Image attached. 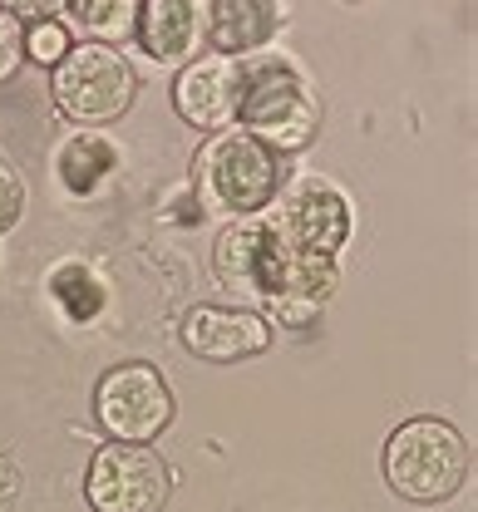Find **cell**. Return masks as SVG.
I'll return each mask as SVG.
<instances>
[{
    "instance_id": "obj_1",
    "label": "cell",
    "mask_w": 478,
    "mask_h": 512,
    "mask_svg": "<svg viewBox=\"0 0 478 512\" xmlns=\"http://www.w3.org/2000/svg\"><path fill=\"white\" fill-rule=\"evenodd\" d=\"M380 473L390 493L410 508H439L464 493L474 473V453L459 424L439 414H410L380 444Z\"/></svg>"
},
{
    "instance_id": "obj_2",
    "label": "cell",
    "mask_w": 478,
    "mask_h": 512,
    "mask_svg": "<svg viewBox=\"0 0 478 512\" xmlns=\"http://www.w3.org/2000/svg\"><path fill=\"white\" fill-rule=\"evenodd\" d=\"M237 128L262 138L272 153H301L321 133V94L311 74L291 55H247L242 60V99H237Z\"/></svg>"
},
{
    "instance_id": "obj_3",
    "label": "cell",
    "mask_w": 478,
    "mask_h": 512,
    "mask_svg": "<svg viewBox=\"0 0 478 512\" xmlns=\"http://www.w3.org/2000/svg\"><path fill=\"white\" fill-rule=\"evenodd\" d=\"M286 183V158L272 153L262 138L242 133V128H222L207 133V143L193 158V188L198 207L212 217H262L276 202V192Z\"/></svg>"
},
{
    "instance_id": "obj_4",
    "label": "cell",
    "mask_w": 478,
    "mask_h": 512,
    "mask_svg": "<svg viewBox=\"0 0 478 512\" xmlns=\"http://www.w3.org/2000/svg\"><path fill=\"white\" fill-rule=\"evenodd\" d=\"M50 99L69 128H104L134 109L138 74L124 50L74 40L65 60L50 69Z\"/></svg>"
},
{
    "instance_id": "obj_5",
    "label": "cell",
    "mask_w": 478,
    "mask_h": 512,
    "mask_svg": "<svg viewBox=\"0 0 478 512\" xmlns=\"http://www.w3.org/2000/svg\"><path fill=\"white\" fill-rule=\"evenodd\" d=\"M262 217L301 256H336L341 261L350 237H355V202L326 173H286L276 202Z\"/></svg>"
},
{
    "instance_id": "obj_6",
    "label": "cell",
    "mask_w": 478,
    "mask_h": 512,
    "mask_svg": "<svg viewBox=\"0 0 478 512\" xmlns=\"http://www.w3.org/2000/svg\"><path fill=\"white\" fill-rule=\"evenodd\" d=\"M286 261H291V247L276 237V227L267 217H237V222H227L212 237V252H207L217 291L232 296V306H252V311H262L267 301L281 296Z\"/></svg>"
},
{
    "instance_id": "obj_7",
    "label": "cell",
    "mask_w": 478,
    "mask_h": 512,
    "mask_svg": "<svg viewBox=\"0 0 478 512\" xmlns=\"http://www.w3.org/2000/svg\"><path fill=\"white\" fill-rule=\"evenodd\" d=\"M173 414H178L173 389L148 360L109 365L94 384V424L114 444H153L158 434H168Z\"/></svg>"
},
{
    "instance_id": "obj_8",
    "label": "cell",
    "mask_w": 478,
    "mask_h": 512,
    "mask_svg": "<svg viewBox=\"0 0 478 512\" xmlns=\"http://www.w3.org/2000/svg\"><path fill=\"white\" fill-rule=\"evenodd\" d=\"M173 498V468L153 444H104L89 453L84 503L89 512H163Z\"/></svg>"
},
{
    "instance_id": "obj_9",
    "label": "cell",
    "mask_w": 478,
    "mask_h": 512,
    "mask_svg": "<svg viewBox=\"0 0 478 512\" xmlns=\"http://www.w3.org/2000/svg\"><path fill=\"white\" fill-rule=\"evenodd\" d=\"M178 340L193 360H207V365H242V360H257L267 355L276 340L272 320L252 306H222V301H203L193 306L183 325H178Z\"/></svg>"
},
{
    "instance_id": "obj_10",
    "label": "cell",
    "mask_w": 478,
    "mask_h": 512,
    "mask_svg": "<svg viewBox=\"0 0 478 512\" xmlns=\"http://www.w3.org/2000/svg\"><path fill=\"white\" fill-rule=\"evenodd\" d=\"M237 99H242V60L198 55L173 74V114L198 133L237 128Z\"/></svg>"
},
{
    "instance_id": "obj_11",
    "label": "cell",
    "mask_w": 478,
    "mask_h": 512,
    "mask_svg": "<svg viewBox=\"0 0 478 512\" xmlns=\"http://www.w3.org/2000/svg\"><path fill=\"white\" fill-rule=\"evenodd\" d=\"M134 45L158 69H183L207 55V0H143Z\"/></svg>"
},
{
    "instance_id": "obj_12",
    "label": "cell",
    "mask_w": 478,
    "mask_h": 512,
    "mask_svg": "<svg viewBox=\"0 0 478 512\" xmlns=\"http://www.w3.org/2000/svg\"><path fill=\"white\" fill-rule=\"evenodd\" d=\"M119 168H124V148L104 128H69L65 138L55 143V153H50V178L74 202L99 197L119 178Z\"/></svg>"
},
{
    "instance_id": "obj_13",
    "label": "cell",
    "mask_w": 478,
    "mask_h": 512,
    "mask_svg": "<svg viewBox=\"0 0 478 512\" xmlns=\"http://www.w3.org/2000/svg\"><path fill=\"white\" fill-rule=\"evenodd\" d=\"M281 0H207V55L247 60L281 35Z\"/></svg>"
},
{
    "instance_id": "obj_14",
    "label": "cell",
    "mask_w": 478,
    "mask_h": 512,
    "mask_svg": "<svg viewBox=\"0 0 478 512\" xmlns=\"http://www.w3.org/2000/svg\"><path fill=\"white\" fill-rule=\"evenodd\" d=\"M45 301L55 306V316L65 325H94L109 316V281L89 261L65 256L45 271Z\"/></svg>"
},
{
    "instance_id": "obj_15",
    "label": "cell",
    "mask_w": 478,
    "mask_h": 512,
    "mask_svg": "<svg viewBox=\"0 0 478 512\" xmlns=\"http://www.w3.org/2000/svg\"><path fill=\"white\" fill-rule=\"evenodd\" d=\"M138 5L143 0H65L60 20L69 25V35H79V40L124 50V40H134Z\"/></svg>"
},
{
    "instance_id": "obj_16",
    "label": "cell",
    "mask_w": 478,
    "mask_h": 512,
    "mask_svg": "<svg viewBox=\"0 0 478 512\" xmlns=\"http://www.w3.org/2000/svg\"><path fill=\"white\" fill-rule=\"evenodd\" d=\"M25 207H30V183H25L20 163L0 148V237H10L25 222Z\"/></svg>"
},
{
    "instance_id": "obj_17",
    "label": "cell",
    "mask_w": 478,
    "mask_h": 512,
    "mask_svg": "<svg viewBox=\"0 0 478 512\" xmlns=\"http://www.w3.org/2000/svg\"><path fill=\"white\" fill-rule=\"evenodd\" d=\"M74 35H69L65 20H40V25H25V64H40V69H55L69 55Z\"/></svg>"
},
{
    "instance_id": "obj_18",
    "label": "cell",
    "mask_w": 478,
    "mask_h": 512,
    "mask_svg": "<svg viewBox=\"0 0 478 512\" xmlns=\"http://www.w3.org/2000/svg\"><path fill=\"white\" fill-rule=\"evenodd\" d=\"M25 69V25L0 5V84H10Z\"/></svg>"
},
{
    "instance_id": "obj_19",
    "label": "cell",
    "mask_w": 478,
    "mask_h": 512,
    "mask_svg": "<svg viewBox=\"0 0 478 512\" xmlns=\"http://www.w3.org/2000/svg\"><path fill=\"white\" fill-rule=\"evenodd\" d=\"M20 25H40V20H60V10H65V0H0Z\"/></svg>"
},
{
    "instance_id": "obj_20",
    "label": "cell",
    "mask_w": 478,
    "mask_h": 512,
    "mask_svg": "<svg viewBox=\"0 0 478 512\" xmlns=\"http://www.w3.org/2000/svg\"><path fill=\"white\" fill-rule=\"evenodd\" d=\"M20 503V468L10 463V453H0V512Z\"/></svg>"
},
{
    "instance_id": "obj_21",
    "label": "cell",
    "mask_w": 478,
    "mask_h": 512,
    "mask_svg": "<svg viewBox=\"0 0 478 512\" xmlns=\"http://www.w3.org/2000/svg\"><path fill=\"white\" fill-rule=\"evenodd\" d=\"M350 5H360V0H350Z\"/></svg>"
}]
</instances>
